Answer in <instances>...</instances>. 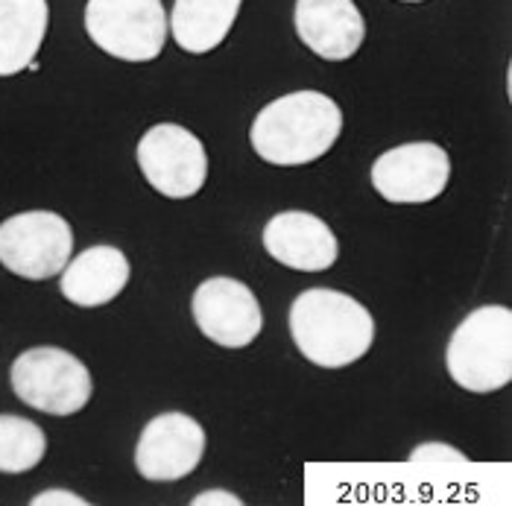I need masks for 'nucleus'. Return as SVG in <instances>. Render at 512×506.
Here are the masks:
<instances>
[{
  "instance_id": "obj_1",
  "label": "nucleus",
  "mask_w": 512,
  "mask_h": 506,
  "mask_svg": "<svg viewBox=\"0 0 512 506\" xmlns=\"http://www.w3.org/2000/svg\"><path fill=\"white\" fill-rule=\"evenodd\" d=\"M343 132L340 106L322 91H293L264 106L249 132L252 150L276 167L322 158Z\"/></svg>"
},
{
  "instance_id": "obj_2",
  "label": "nucleus",
  "mask_w": 512,
  "mask_h": 506,
  "mask_svg": "<svg viewBox=\"0 0 512 506\" xmlns=\"http://www.w3.org/2000/svg\"><path fill=\"white\" fill-rule=\"evenodd\" d=\"M296 349L322 369H343L375 343V319L355 296L314 287L296 296L290 308Z\"/></svg>"
},
{
  "instance_id": "obj_3",
  "label": "nucleus",
  "mask_w": 512,
  "mask_h": 506,
  "mask_svg": "<svg viewBox=\"0 0 512 506\" xmlns=\"http://www.w3.org/2000/svg\"><path fill=\"white\" fill-rule=\"evenodd\" d=\"M448 375L469 392L504 390L512 381V311L486 305L472 311L451 334L445 351Z\"/></svg>"
},
{
  "instance_id": "obj_4",
  "label": "nucleus",
  "mask_w": 512,
  "mask_h": 506,
  "mask_svg": "<svg viewBox=\"0 0 512 506\" xmlns=\"http://www.w3.org/2000/svg\"><path fill=\"white\" fill-rule=\"evenodd\" d=\"M12 392L47 416H74L91 401V372L71 351L56 346L27 349L9 369Z\"/></svg>"
},
{
  "instance_id": "obj_5",
  "label": "nucleus",
  "mask_w": 512,
  "mask_h": 506,
  "mask_svg": "<svg viewBox=\"0 0 512 506\" xmlns=\"http://www.w3.org/2000/svg\"><path fill=\"white\" fill-rule=\"evenodd\" d=\"M85 33L115 59L153 62L167 41V12L161 0H88Z\"/></svg>"
},
{
  "instance_id": "obj_6",
  "label": "nucleus",
  "mask_w": 512,
  "mask_h": 506,
  "mask_svg": "<svg viewBox=\"0 0 512 506\" xmlns=\"http://www.w3.org/2000/svg\"><path fill=\"white\" fill-rule=\"evenodd\" d=\"M74 255V229L53 211H24L0 223V264L9 273L47 281Z\"/></svg>"
},
{
  "instance_id": "obj_7",
  "label": "nucleus",
  "mask_w": 512,
  "mask_h": 506,
  "mask_svg": "<svg viewBox=\"0 0 512 506\" xmlns=\"http://www.w3.org/2000/svg\"><path fill=\"white\" fill-rule=\"evenodd\" d=\"M138 167L144 179L167 199H188L208 179V156L197 135L179 123H158L138 141Z\"/></svg>"
},
{
  "instance_id": "obj_8",
  "label": "nucleus",
  "mask_w": 512,
  "mask_h": 506,
  "mask_svg": "<svg viewBox=\"0 0 512 506\" xmlns=\"http://www.w3.org/2000/svg\"><path fill=\"white\" fill-rule=\"evenodd\" d=\"M448 179H451V158L439 144L431 141L401 144L375 158L372 164L375 191L395 205L431 202L448 188Z\"/></svg>"
},
{
  "instance_id": "obj_9",
  "label": "nucleus",
  "mask_w": 512,
  "mask_h": 506,
  "mask_svg": "<svg viewBox=\"0 0 512 506\" xmlns=\"http://www.w3.org/2000/svg\"><path fill=\"white\" fill-rule=\"evenodd\" d=\"M191 311L199 331L223 349H246L264 328V313L255 293L243 281L226 275L199 284Z\"/></svg>"
},
{
  "instance_id": "obj_10",
  "label": "nucleus",
  "mask_w": 512,
  "mask_h": 506,
  "mask_svg": "<svg viewBox=\"0 0 512 506\" xmlns=\"http://www.w3.org/2000/svg\"><path fill=\"white\" fill-rule=\"evenodd\" d=\"M205 454V430L188 413H161L156 416L138 439L135 466L141 477L170 483L182 480L199 466Z\"/></svg>"
},
{
  "instance_id": "obj_11",
  "label": "nucleus",
  "mask_w": 512,
  "mask_h": 506,
  "mask_svg": "<svg viewBox=\"0 0 512 506\" xmlns=\"http://www.w3.org/2000/svg\"><path fill=\"white\" fill-rule=\"evenodd\" d=\"M264 249L281 267L299 273H322L337 264V234L308 211H281L264 226Z\"/></svg>"
},
{
  "instance_id": "obj_12",
  "label": "nucleus",
  "mask_w": 512,
  "mask_h": 506,
  "mask_svg": "<svg viewBox=\"0 0 512 506\" xmlns=\"http://www.w3.org/2000/svg\"><path fill=\"white\" fill-rule=\"evenodd\" d=\"M293 24L299 41L328 62L352 59L366 39V21L355 0H296Z\"/></svg>"
},
{
  "instance_id": "obj_13",
  "label": "nucleus",
  "mask_w": 512,
  "mask_h": 506,
  "mask_svg": "<svg viewBox=\"0 0 512 506\" xmlns=\"http://www.w3.org/2000/svg\"><path fill=\"white\" fill-rule=\"evenodd\" d=\"M62 296L77 308H103L129 284V261L118 246H91L62 270Z\"/></svg>"
},
{
  "instance_id": "obj_14",
  "label": "nucleus",
  "mask_w": 512,
  "mask_h": 506,
  "mask_svg": "<svg viewBox=\"0 0 512 506\" xmlns=\"http://www.w3.org/2000/svg\"><path fill=\"white\" fill-rule=\"evenodd\" d=\"M47 24V0H0V77H15L36 62Z\"/></svg>"
},
{
  "instance_id": "obj_15",
  "label": "nucleus",
  "mask_w": 512,
  "mask_h": 506,
  "mask_svg": "<svg viewBox=\"0 0 512 506\" xmlns=\"http://www.w3.org/2000/svg\"><path fill=\"white\" fill-rule=\"evenodd\" d=\"M243 0H176L170 15L173 41L185 53H211L232 33Z\"/></svg>"
},
{
  "instance_id": "obj_16",
  "label": "nucleus",
  "mask_w": 512,
  "mask_h": 506,
  "mask_svg": "<svg viewBox=\"0 0 512 506\" xmlns=\"http://www.w3.org/2000/svg\"><path fill=\"white\" fill-rule=\"evenodd\" d=\"M47 454L44 430L24 419L3 413L0 416V474H24L33 471Z\"/></svg>"
},
{
  "instance_id": "obj_17",
  "label": "nucleus",
  "mask_w": 512,
  "mask_h": 506,
  "mask_svg": "<svg viewBox=\"0 0 512 506\" xmlns=\"http://www.w3.org/2000/svg\"><path fill=\"white\" fill-rule=\"evenodd\" d=\"M410 463L413 466H434V468H448V466H466L469 457L460 454L457 448L451 445H442V442H428V445H419L413 454H410Z\"/></svg>"
},
{
  "instance_id": "obj_18",
  "label": "nucleus",
  "mask_w": 512,
  "mask_h": 506,
  "mask_svg": "<svg viewBox=\"0 0 512 506\" xmlns=\"http://www.w3.org/2000/svg\"><path fill=\"white\" fill-rule=\"evenodd\" d=\"M30 504L33 506H88V501H85V498H79V495H74V492H68V489H47V492L36 495Z\"/></svg>"
},
{
  "instance_id": "obj_19",
  "label": "nucleus",
  "mask_w": 512,
  "mask_h": 506,
  "mask_svg": "<svg viewBox=\"0 0 512 506\" xmlns=\"http://www.w3.org/2000/svg\"><path fill=\"white\" fill-rule=\"evenodd\" d=\"M191 504L194 506H243V501H240L237 495H232V492L214 489V492H202V495H197Z\"/></svg>"
},
{
  "instance_id": "obj_20",
  "label": "nucleus",
  "mask_w": 512,
  "mask_h": 506,
  "mask_svg": "<svg viewBox=\"0 0 512 506\" xmlns=\"http://www.w3.org/2000/svg\"><path fill=\"white\" fill-rule=\"evenodd\" d=\"M401 3H425V0H401Z\"/></svg>"
}]
</instances>
